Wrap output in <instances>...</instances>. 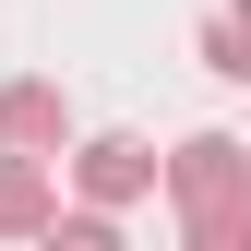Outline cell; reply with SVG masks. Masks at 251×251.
Wrapping results in <instances>:
<instances>
[{
    "mask_svg": "<svg viewBox=\"0 0 251 251\" xmlns=\"http://www.w3.org/2000/svg\"><path fill=\"white\" fill-rule=\"evenodd\" d=\"M168 203H179V227L251 215V144H239V132H192V144L168 155Z\"/></svg>",
    "mask_w": 251,
    "mask_h": 251,
    "instance_id": "1",
    "label": "cell"
},
{
    "mask_svg": "<svg viewBox=\"0 0 251 251\" xmlns=\"http://www.w3.org/2000/svg\"><path fill=\"white\" fill-rule=\"evenodd\" d=\"M155 179H168V155H155L144 132H84V144H72V192H84V215H120V203H144Z\"/></svg>",
    "mask_w": 251,
    "mask_h": 251,
    "instance_id": "2",
    "label": "cell"
},
{
    "mask_svg": "<svg viewBox=\"0 0 251 251\" xmlns=\"http://www.w3.org/2000/svg\"><path fill=\"white\" fill-rule=\"evenodd\" d=\"M60 144H72V96H60V84H36V72L0 84V155H36V168H48Z\"/></svg>",
    "mask_w": 251,
    "mask_h": 251,
    "instance_id": "3",
    "label": "cell"
},
{
    "mask_svg": "<svg viewBox=\"0 0 251 251\" xmlns=\"http://www.w3.org/2000/svg\"><path fill=\"white\" fill-rule=\"evenodd\" d=\"M60 227V179L36 155H0V239H48Z\"/></svg>",
    "mask_w": 251,
    "mask_h": 251,
    "instance_id": "4",
    "label": "cell"
},
{
    "mask_svg": "<svg viewBox=\"0 0 251 251\" xmlns=\"http://www.w3.org/2000/svg\"><path fill=\"white\" fill-rule=\"evenodd\" d=\"M203 72L215 84H251V0H227V12L203 24Z\"/></svg>",
    "mask_w": 251,
    "mask_h": 251,
    "instance_id": "5",
    "label": "cell"
},
{
    "mask_svg": "<svg viewBox=\"0 0 251 251\" xmlns=\"http://www.w3.org/2000/svg\"><path fill=\"white\" fill-rule=\"evenodd\" d=\"M36 251H132V239H120V215H60Z\"/></svg>",
    "mask_w": 251,
    "mask_h": 251,
    "instance_id": "6",
    "label": "cell"
},
{
    "mask_svg": "<svg viewBox=\"0 0 251 251\" xmlns=\"http://www.w3.org/2000/svg\"><path fill=\"white\" fill-rule=\"evenodd\" d=\"M179 251H251V215H203V227H179Z\"/></svg>",
    "mask_w": 251,
    "mask_h": 251,
    "instance_id": "7",
    "label": "cell"
}]
</instances>
